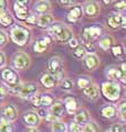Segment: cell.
<instances>
[{"label":"cell","instance_id":"6da1fadb","mask_svg":"<svg viewBox=\"0 0 126 132\" xmlns=\"http://www.w3.org/2000/svg\"><path fill=\"white\" fill-rule=\"evenodd\" d=\"M49 35L59 43H68L73 38V31L66 26L60 22H53L49 28Z\"/></svg>","mask_w":126,"mask_h":132},{"label":"cell","instance_id":"7a4b0ae2","mask_svg":"<svg viewBox=\"0 0 126 132\" xmlns=\"http://www.w3.org/2000/svg\"><path fill=\"white\" fill-rule=\"evenodd\" d=\"M10 36L15 44L18 46H24L30 41L31 32L28 28L21 24H12L10 29Z\"/></svg>","mask_w":126,"mask_h":132},{"label":"cell","instance_id":"3957f363","mask_svg":"<svg viewBox=\"0 0 126 132\" xmlns=\"http://www.w3.org/2000/svg\"><path fill=\"white\" fill-rule=\"evenodd\" d=\"M12 94L17 95L20 98L23 99H29L31 98L33 95H36L39 90V86L37 82L34 81H28V82H23V84H19L17 87L9 89Z\"/></svg>","mask_w":126,"mask_h":132},{"label":"cell","instance_id":"277c9868","mask_svg":"<svg viewBox=\"0 0 126 132\" xmlns=\"http://www.w3.org/2000/svg\"><path fill=\"white\" fill-rule=\"evenodd\" d=\"M101 93L110 101H117L121 98V86L117 81H105L101 85Z\"/></svg>","mask_w":126,"mask_h":132},{"label":"cell","instance_id":"5b68a950","mask_svg":"<svg viewBox=\"0 0 126 132\" xmlns=\"http://www.w3.org/2000/svg\"><path fill=\"white\" fill-rule=\"evenodd\" d=\"M0 78H1L2 81L5 82V85L9 89L15 88L19 84H21L20 76L18 75V72L12 67H8V66L2 67L1 72H0Z\"/></svg>","mask_w":126,"mask_h":132},{"label":"cell","instance_id":"8992f818","mask_svg":"<svg viewBox=\"0 0 126 132\" xmlns=\"http://www.w3.org/2000/svg\"><path fill=\"white\" fill-rule=\"evenodd\" d=\"M63 66H64V63H63L61 57H59V56H53L48 62L49 73L53 74L57 77L59 82H60L62 78H64V68H63Z\"/></svg>","mask_w":126,"mask_h":132},{"label":"cell","instance_id":"52a82bcc","mask_svg":"<svg viewBox=\"0 0 126 132\" xmlns=\"http://www.w3.org/2000/svg\"><path fill=\"white\" fill-rule=\"evenodd\" d=\"M31 64V59L26 52H17L12 56V68L16 71H24Z\"/></svg>","mask_w":126,"mask_h":132},{"label":"cell","instance_id":"ba28073f","mask_svg":"<svg viewBox=\"0 0 126 132\" xmlns=\"http://www.w3.org/2000/svg\"><path fill=\"white\" fill-rule=\"evenodd\" d=\"M103 34V28L101 26H90L86 27L83 31L82 38L83 43H93L95 40H97L101 35Z\"/></svg>","mask_w":126,"mask_h":132},{"label":"cell","instance_id":"9c48e42d","mask_svg":"<svg viewBox=\"0 0 126 132\" xmlns=\"http://www.w3.org/2000/svg\"><path fill=\"white\" fill-rule=\"evenodd\" d=\"M107 24L113 30H116V29H118V28L124 29L126 26V18H125L124 13H120V12L111 13L107 18Z\"/></svg>","mask_w":126,"mask_h":132},{"label":"cell","instance_id":"30bf717a","mask_svg":"<svg viewBox=\"0 0 126 132\" xmlns=\"http://www.w3.org/2000/svg\"><path fill=\"white\" fill-rule=\"evenodd\" d=\"M105 76L111 81H121L122 84H125V74L115 65H111L105 69Z\"/></svg>","mask_w":126,"mask_h":132},{"label":"cell","instance_id":"8fae6325","mask_svg":"<svg viewBox=\"0 0 126 132\" xmlns=\"http://www.w3.org/2000/svg\"><path fill=\"white\" fill-rule=\"evenodd\" d=\"M82 9H83V14H85L86 16H89V18H95L101 12L100 3L96 1H93V0L84 3Z\"/></svg>","mask_w":126,"mask_h":132},{"label":"cell","instance_id":"7c38bea8","mask_svg":"<svg viewBox=\"0 0 126 132\" xmlns=\"http://www.w3.org/2000/svg\"><path fill=\"white\" fill-rule=\"evenodd\" d=\"M22 120L26 123L27 127H30V128H36L41 123V118L34 111H27V112H24L22 116Z\"/></svg>","mask_w":126,"mask_h":132},{"label":"cell","instance_id":"4fadbf2b","mask_svg":"<svg viewBox=\"0 0 126 132\" xmlns=\"http://www.w3.org/2000/svg\"><path fill=\"white\" fill-rule=\"evenodd\" d=\"M83 60L84 65L89 71H94L100 66V59L95 53H86V55L83 57Z\"/></svg>","mask_w":126,"mask_h":132},{"label":"cell","instance_id":"5bb4252c","mask_svg":"<svg viewBox=\"0 0 126 132\" xmlns=\"http://www.w3.org/2000/svg\"><path fill=\"white\" fill-rule=\"evenodd\" d=\"M89 121H91V116L89 113V111L84 108H79L74 113V121L76 125L84 126L86 125Z\"/></svg>","mask_w":126,"mask_h":132},{"label":"cell","instance_id":"9a60e30c","mask_svg":"<svg viewBox=\"0 0 126 132\" xmlns=\"http://www.w3.org/2000/svg\"><path fill=\"white\" fill-rule=\"evenodd\" d=\"M40 82L42 84L44 88L47 89H52L59 84V80L57 79V77L51 73H44L40 78Z\"/></svg>","mask_w":126,"mask_h":132},{"label":"cell","instance_id":"2e32d148","mask_svg":"<svg viewBox=\"0 0 126 132\" xmlns=\"http://www.w3.org/2000/svg\"><path fill=\"white\" fill-rule=\"evenodd\" d=\"M83 16V9H82V6L81 5H75L72 6V8L70 9L68 15H66V19H68L69 22H79L80 19Z\"/></svg>","mask_w":126,"mask_h":132},{"label":"cell","instance_id":"e0dca14e","mask_svg":"<svg viewBox=\"0 0 126 132\" xmlns=\"http://www.w3.org/2000/svg\"><path fill=\"white\" fill-rule=\"evenodd\" d=\"M52 5L49 0H39L33 5V13L42 14V13H47V12L51 11Z\"/></svg>","mask_w":126,"mask_h":132},{"label":"cell","instance_id":"ac0fdd59","mask_svg":"<svg viewBox=\"0 0 126 132\" xmlns=\"http://www.w3.org/2000/svg\"><path fill=\"white\" fill-rule=\"evenodd\" d=\"M19 117L18 109L16 108L13 105H8L2 109V118H5L6 120L10 122H15Z\"/></svg>","mask_w":126,"mask_h":132},{"label":"cell","instance_id":"d6986e66","mask_svg":"<svg viewBox=\"0 0 126 132\" xmlns=\"http://www.w3.org/2000/svg\"><path fill=\"white\" fill-rule=\"evenodd\" d=\"M63 105H64V109L66 110V112L69 114L75 113V111L79 109V101H78V99L73 96H66L64 98Z\"/></svg>","mask_w":126,"mask_h":132},{"label":"cell","instance_id":"ffe728a7","mask_svg":"<svg viewBox=\"0 0 126 132\" xmlns=\"http://www.w3.org/2000/svg\"><path fill=\"white\" fill-rule=\"evenodd\" d=\"M51 44V39L48 36H43L41 39H38L34 44H33V50L36 53H43L48 50V47Z\"/></svg>","mask_w":126,"mask_h":132},{"label":"cell","instance_id":"44dd1931","mask_svg":"<svg viewBox=\"0 0 126 132\" xmlns=\"http://www.w3.org/2000/svg\"><path fill=\"white\" fill-rule=\"evenodd\" d=\"M53 22L54 16L49 12L37 15V26H39L40 28H49Z\"/></svg>","mask_w":126,"mask_h":132},{"label":"cell","instance_id":"7402d4cb","mask_svg":"<svg viewBox=\"0 0 126 132\" xmlns=\"http://www.w3.org/2000/svg\"><path fill=\"white\" fill-rule=\"evenodd\" d=\"M64 105H63L62 101H59V100H54L53 104L50 106V111L49 112L51 113L52 116H54L58 120L62 118L63 113H64Z\"/></svg>","mask_w":126,"mask_h":132},{"label":"cell","instance_id":"603a6c76","mask_svg":"<svg viewBox=\"0 0 126 132\" xmlns=\"http://www.w3.org/2000/svg\"><path fill=\"white\" fill-rule=\"evenodd\" d=\"M83 94L86 98H89L90 100H97L100 97V88L96 85L92 84L87 88L83 89Z\"/></svg>","mask_w":126,"mask_h":132},{"label":"cell","instance_id":"cb8c5ba5","mask_svg":"<svg viewBox=\"0 0 126 132\" xmlns=\"http://www.w3.org/2000/svg\"><path fill=\"white\" fill-rule=\"evenodd\" d=\"M101 114H102V117H104L105 119H110V120H112V119L116 118L117 108L114 105H106V106H104L102 108Z\"/></svg>","mask_w":126,"mask_h":132},{"label":"cell","instance_id":"d4e9b609","mask_svg":"<svg viewBox=\"0 0 126 132\" xmlns=\"http://www.w3.org/2000/svg\"><path fill=\"white\" fill-rule=\"evenodd\" d=\"M113 45H114V38L112 35H108V34L103 35L99 41V46L102 50H104V51L110 50Z\"/></svg>","mask_w":126,"mask_h":132},{"label":"cell","instance_id":"484cf974","mask_svg":"<svg viewBox=\"0 0 126 132\" xmlns=\"http://www.w3.org/2000/svg\"><path fill=\"white\" fill-rule=\"evenodd\" d=\"M0 24H2L3 27H11L13 24V16L8 10L0 11Z\"/></svg>","mask_w":126,"mask_h":132},{"label":"cell","instance_id":"4316f807","mask_svg":"<svg viewBox=\"0 0 126 132\" xmlns=\"http://www.w3.org/2000/svg\"><path fill=\"white\" fill-rule=\"evenodd\" d=\"M13 13L18 20H20V21H26L27 16L29 15L30 12H29L28 9H23V8H20L17 5H13Z\"/></svg>","mask_w":126,"mask_h":132},{"label":"cell","instance_id":"83f0119b","mask_svg":"<svg viewBox=\"0 0 126 132\" xmlns=\"http://www.w3.org/2000/svg\"><path fill=\"white\" fill-rule=\"evenodd\" d=\"M54 102V97L51 94H41L40 107H50Z\"/></svg>","mask_w":126,"mask_h":132},{"label":"cell","instance_id":"f1b7e54d","mask_svg":"<svg viewBox=\"0 0 126 132\" xmlns=\"http://www.w3.org/2000/svg\"><path fill=\"white\" fill-rule=\"evenodd\" d=\"M51 131L52 132H68V125L62 121H54L51 123Z\"/></svg>","mask_w":126,"mask_h":132},{"label":"cell","instance_id":"f546056e","mask_svg":"<svg viewBox=\"0 0 126 132\" xmlns=\"http://www.w3.org/2000/svg\"><path fill=\"white\" fill-rule=\"evenodd\" d=\"M15 127L12 122L6 120L5 118H1L0 120V132H13Z\"/></svg>","mask_w":126,"mask_h":132},{"label":"cell","instance_id":"4dcf8cb0","mask_svg":"<svg viewBox=\"0 0 126 132\" xmlns=\"http://www.w3.org/2000/svg\"><path fill=\"white\" fill-rule=\"evenodd\" d=\"M76 84H78V87L80 89H85V88L89 87V86L92 85V79L89 76H81V77L78 78Z\"/></svg>","mask_w":126,"mask_h":132},{"label":"cell","instance_id":"1f68e13d","mask_svg":"<svg viewBox=\"0 0 126 132\" xmlns=\"http://www.w3.org/2000/svg\"><path fill=\"white\" fill-rule=\"evenodd\" d=\"M60 87L64 92H71L74 87V82L70 78H62L60 80Z\"/></svg>","mask_w":126,"mask_h":132},{"label":"cell","instance_id":"d6a6232c","mask_svg":"<svg viewBox=\"0 0 126 132\" xmlns=\"http://www.w3.org/2000/svg\"><path fill=\"white\" fill-rule=\"evenodd\" d=\"M112 50V54L115 57H123L125 55V48L122 44H114L111 47Z\"/></svg>","mask_w":126,"mask_h":132},{"label":"cell","instance_id":"836d02e7","mask_svg":"<svg viewBox=\"0 0 126 132\" xmlns=\"http://www.w3.org/2000/svg\"><path fill=\"white\" fill-rule=\"evenodd\" d=\"M125 112H126V100H122L117 106V116H120L122 121H125Z\"/></svg>","mask_w":126,"mask_h":132},{"label":"cell","instance_id":"e575fe53","mask_svg":"<svg viewBox=\"0 0 126 132\" xmlns=\"http://www.w3.org/2000/svg\"><path fill=\"white\" fill-rule=\"evenodd\" d=\"M84 129L86 132H100V127L97 126V123L94 121H89L86 125H84Z\"/></svg>","mask_w":126,"mask_h":132},{"label":"cell","instance_id":"d590c367","mask_svg":"<svg viewBox=\"0 0 126 132\" xmlns=\"http://www.w3.org/2000/svg\"><path fill=\"white\" fill-rule=\"evenodd\" d=\"M73 53H74V56L76 57V59L81 60V59H83V57L86 55V50L84 48V46H83L82 44H80L76 48H74V52Z\"/></svg>","mask_w":126,"mask_h":132},{"label":"cell","instance_id":"8d00e7d4","mask_svg":"<svg viewBox=\"0 0 126 132\" xmlns=\"http://www.w3.org/2000/svg\"><path fill=\"white\" fill-rule=\"evenodd\" d=\"M114 8L115 10L120 13H124V11L126 9V0H117L114 2Z\"/></svg>","mask_w":126,"mask_h":132},{"label":"cell","instance_id":"74e56055","mask_svg":"<svg viewBox=\"0 0 126 132\" xmlns=\"http://www.w3.org/2000/svg\"><path fill=\"white\" fill-rule=\"evenodd\" d=\"M68 131H70V132H86L83 126L76 125L75 122H71L70 123L69 127H68Z\"/></svg>","mask_w":126,"mask_h":132},{"label":"cell","instance_id":"f35d334b","mask_svg":"<svg viewBox=\"0 0 126 132\" xmlns=\"http://www.w3.org/2000/svg\"><path fill=\"white\" fill-rule=\"evenodd\" d=\"M40 97H41V94H36L30 98L31 99V104L36 107V108H39L40 107Z\"/></svg>","mask_w":126,"mask_h":132},{"label":"cell","instance_id":"ab89813d","mask_svg":"<svg viewBox=\"0 0 126 132\" xmlns=\"http://www.w3.org/2000/svg\"><path fill=\"white\" fill-rule=\"evenodd\" d=\"M26 21L28 24H30V26H36L37 24V14L36 13H29Z\"/></svg>","mask_w":126,"mask_h":132},{"label":"cell","instance_id":"60d3db41","mask_svg":"<svg viewBox=\"0 0 126 132\" xmlns=\"http://www.w3.org/2000/svg\"><path fill=\"white\" fill-rule=\"evenodd\" d=\"M29 3H30V0H16L15 1V5L20 8H23V9H28Z\"/></svg>","mask_w":126,"mask_h":132},{"label":"cell","instance_id":"b9f144b4","mask_svg":"<svg viewBox=\"0 0 126 132\" xmlns=\"http://www.w3.org/2000/svg\"><path fill=\"white\" fill-rule=\"evenodd\" d=\"M8 42V35L5 31L0 30V47L3 46V45H6Z\"/></svg>","mask_w":126,"mask_h":132},{"label":"cell","instance_id":"7bdbcfd3","mask_svg":"<svg viewBox=\"0 0 126 132\" xmlns=\"http://www.w3.org/2000/svg\"><path fill=\"white\" fill-rule=\"evenodd\" d=\"M8 92H9V88H8L5 84H0V99H1V100H3V98L6 97Z\"/></svg>","mask_w":126,"mask_h":132},{"label":"cell","instance_id":"ee69618b","mask_svg":"<svg viewBox=\"0 0 126 132\" xmlns=\"http://www.w3.org/2000/svg\"><path fill=\"white\" fill-rule=\"evenodd\" d=\"M62 7H71L74 5V0H58Z\"/></svg>","mask_w":126,"mask_h":132},{"label":"cell","instance_id":"f6af8a7d","mask_svg":"<svg viewBox=\"0 0 126 132\" xmlns=\"http://www.w3.org/2000/svg\"><path fill=\"white\" fill-rule=\"evenodd\" d=\"M68 43H69V45H70V47H71V48H76V47L79 46V45H80L79 40H78V39H75L74 36H73V38L69 41Z\"/></svg>","mask_w":126,"mask_h":132},{"label":"cell","instance_id":"bcb514c9","mask_svg":"<svg viewBox=\"0 0 126 132\" xmlns=\"http://www.w3.org/2000/svg\"><path fill=\"white\" fill-rule=\"evenodd\" d=\"M6 63H7V57H6V55H5V53L0 51V68L5 67Z\"/></svg>","mask_w":126,"mask_h":132},{"label":"cell","instance_id":"7dc6e473","mask_svg":"<svg viewBox=\"0 0 126 132\" xmlns=\"http://www.w3.org/2000/svg\"><path fill=\"white\" fill-rule=\"evenodd\" d=\"M111 131L112 132H123V126L121 123H115V125L112 126Z\"/></svg>","mask_w":126,"mask_h":132},{"label":"cell","instance_id":"c3c4849f","mask_svg":"<svg viewBox=\"0 0 126 132\" xmlns=\"http://www.w3.org/2000/svg\"><path fill=\"white\" fill-rule=\"evenodd\" d=\"M44 118H45V120H47V122H50V123H52V122H54V121H57V120H58V119L54 117V116H52L50 112H48V114L45 116Z\"/></svg>","mask_w":126,"mask_h":132},{"label":"cell","instance_id":"681fc988","mask_svg":"<svg viewBox=\"0 0 126 132\" xmlns=\"http://www.w3.org/2000/svg\"><path fill=\"white\" fill-rule=\"evenodd\" d=\"M8 9V0H0V11Z\"/></svg>","mask_w":126,"mask_h":132},{"label":"cell","instance_id":"f907efd6","mask_svg":"<svg viewBox=\"0 0 126 132\" xmlns=\"http://www.w3.org/2000/svg\"><path fill=\"white\" fill-rule=\"evenodd\" d=\"M38 114H39V117L41 118V117H45V116H47L48 114V111H45L44 109H39V110H38V112H37Z\"/></svg>","mask_w":126,"mask_h":132},{"label":"cell","instance_id":"816d5d0a","mask_svg":"<svg viewBox=\"0 0 126 132\" xmlns=\"http://www.w3.org/2000/svg\"><path fill=\"white\" fill-rule=\"evenodd\" d=\"M118 68L122 71V73H124V74H125V72H126V63H125V62H122Z\"/></svg>","mask_w":126,"mask_h":132},{"label":"cell","instance_id":"f5cc1de1","mask_svg":"<svg viewBox=\"0 0 126 132\" xmlns=\"http://www.w3.org/2000/svg\"><path fill=\"white\" fill-rule=\"evenodd\" d=\"M26 132H39L37 129H34V128H30V129H28Z\"/></svg>","mask_w":126,"mask_h":132},{"label":"cell","instance_id":"db71d44e","mask_svg":"<svg viewBox=\"0 0 126 132\" xmlns=\"http://www.w3.org/2000/svg\"><path fill=\"white\" fill-rule=\"evenodd\" d=\"M103 1H104L105 3H110V2L112 1V0H103Z\"/></svg>","mask_w":126,"mask_h":132},{"label":"cell","instance_id":"11a10c76","mask_svg":"<svg viewBox=\"0 0 126 132\" xmlns=\"http://www.w3.org/2000/svg\"><path fill=\"white\" fill-rule=\"evenodd\" d=\"M105 132H112V131H111V129H108V130H106Z\"/></svg>","mask_w":126,"mask_h":132},{"label":"cell","instance_id":"9f6ffc18","mask_svg":"<svg viewBox=\"0 0 126 132\" xmlns=\"http://www.w3.org/2000/svg\"><path fill=\"white\" fill-rule=\"evenodd\" d=\"M1 104H2V100H1V99H0V106H1Z\"/></svg>","mask_w":126,"mask_h":132}]
</instances>
